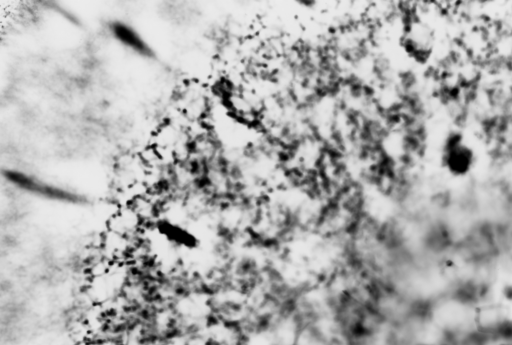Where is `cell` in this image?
<instances>
[{"label": "cell", "mask_w": 512, "mask_h": 345, "mask_svg": "<svg viewBox=\"0 0 512 345\" xmlns=\"http://www.w3.org/2000/svg\"><path fill=\"white\" fill-rule=\"evenodd\" d=\"M111 29L115 37L127 47L144 55L149 54L147 45L130 27L122 23H114Z\"/></svg>", "instance_id": "3957f363"}, {"label": "cell", "mask_w": 512, "mask_h": 345, "mask_svg": "<svg viewBox=\"0 0 512 345\" xmlns=\"http://www.w3.org/2000/svg\"><path fill=\"white\" fill-rule=\"evenodd\" d=\"M399 43L414 63L428 64L433 58L437 36L431 23L414 11L406 12L401 19Z\"/></svg>", "instance_id": "6da1fadb"}, {"label": "cell", "mask_w": 512, "mask_h": 345, "mask_svg": "<svg viewBox=\"0 0 512 345\" xmlns=\"http://www.w3.org/2000/svg\"><path fill=\"white\" fill-rule=\"evenodd\" d=\"M440 165L455 178L469 175L478 161V151L471 137L462 130H451L440 148Z\"/></svg>", "instance_id": "7a4b0ae2"}]
</instances>
